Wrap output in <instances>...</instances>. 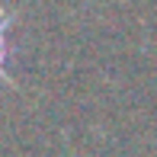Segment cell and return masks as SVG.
Wrapping results in <instances>:
<instances>
[{
	"mask_svg": "<svg viewBox=\"0 0 157 157\" xmlns=\"http://www.w3.org/2000/svg\"><path fill=\"white\" fill-rule=\"evenodd\" d=\"M10 23H13V13L0 10V80L3 83H10V74H6V58H10Z\"/></svg>",
	"mask_w": 157,
	"mask_h": 157,
	"instance_id": "6da1fadb",
	"label": "cell"
}]
</instances>
